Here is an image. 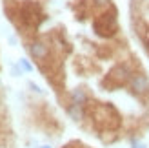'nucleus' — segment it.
<instances>
[{
	"mask_svg": "<svg viewBox=\"0 0 149 148\" xmlns=\"http://www.w3.org/2000/svg\"><path fill=\"white\" fill-rule=\"evenodd\" d=\"M71 102L73 104H78V106H84L87 102V93L84 88H77V90L71 92Z\"/></svg>",
	"mask_w": 149,
	"mask_h": 148,
	"instance_id": "5",
	"label": "nucleus"
},
{
	"mask_svg": "<svg viewBox=\"0 0 149 148\" xmlns=\"http://www.w3.org/2000/svg\"><path fill=\"white\" fill-rule=\"evenodd\" d=\"M116 29H118V24H116V11L115 9L100 15L95 20V31L100 37H111L116 33Z\"/></svg>",
	"mask_w": 149,
	"mask_h": 148,
	"instance_id": "1",
	"label": "nucleus"
},
{
	"mask_svg": "<svg viewBox=\"0 0 149 148\" xmlns=\"http://www.w3.org/2000/svg\"><path fill=\"white\" fill-rule=\"evenodd\" d=\"M133 148H146V144H144V143H136V141H135V143H133Z\"/></svg>",
	"mask_w": 149,
	"mask_h": 148,
	"instance_id": "9",
	"label": "nucleus"
},
{
	"mask_svg": "<svg viewBox=\"0 0 149 148\" xmlns=\"http://www.w3.org/2000/svg\"><path fill=\"white\" fill-rule=\"evenodd\" d=\"M29 53H31V57L35 58V61L44 62L49 57V46L44 40H33L31 44H29Z\"/></svg>",
	"mask_w": 149,
	"mask_h": 148,
	"instance_id": "2",
	"label": "nucleus"
},
{
	"mask_svg": "<svg viewBox=\"0 0 149 148\" xmlns=\"http://www.w3.org/2000/svg\"><path fill=\"white\" fill-rule=\"evenodd\" d=\"M18 66H20V68L24 70V71H33V66L29 64V61H27V58H20V62H18Z\"/></svg>",
	"mask_w": 149,
	"mask_h": 148,
	"instance_id": "7",
	"label": "nucleus"
},
{
	"mask_svg": "<svg viewBox=\"0 0 149 148\" xmlns=\"http://www.w3.org/2000/svg\"><path fill=\"white\" fill-rule=\"evenodd\" d=\"M95 6H109L111 4V0H93Z\"/></svg>",
	"mask_w": 149,
	"mask_h": 148,
	"instance_id": "8",
	"label": "nucleus"
},
{
	"mask_svg": "<svg viewBox=\"0 0 149 148\" xmlns=\"http://www.w3.org/2000/svg\"><path fill=\"white\" fill-rule=\"evenodd\" d=\"M109 79H115V80H118V82H125V80L129 79V70L125 68L124 64L115 66V68L109 71Z\"/></svg>",
	"mask_w": 149,
	"mask_h": 148,
	"instance_id": "4",
	"label": "nucleus"
},
{
	"mask_svg": "<svg viewBox=\"0 0 149 148\" xmlns=\"http://www.w3.org/2000/svg\"><path fill=\"white\" fill-rule=\"evenodd\" d=\"M68 113L73 117L74 121H80V119H82V106H78V104H73V102H71V104L68 106Z\"/></svg>",
	"mask_w": 149,
	"mask_h": 148,
	"instance_id": "6",
	"label": "nucleus"
},
{
	"mask_svg": "<svg viewBox=\"0 0 149 148\" xmlns=\"http://www.w3.org/2000/svg\"><path fill=\"white\" fill-rule=\"evenodd\" d=\"M129 86H131V90L135 93H138V95H147L149 93V79H147V75H144V73L133 75L131 80H129Z\"/></svg>",
	"mask_w": 149,
	"mask_h": 148,
	"instance_id": "3",
	"label": "nucleus"
},
{
	"mask_svg": "<svg viewBox=\"0 0 149 148\" xmlns=\"http://www.w3.org/2000/svg\"><path fill=\"white\" fill-rule=\"evenodd\" d=\"M42 148H51V146H42Z\"/></svg>",
	"mask_w": 149,
	"mask_h": 148,
	"instance_id": "10",
	"label": "nucleus"
}]
</instances>
